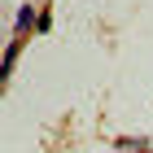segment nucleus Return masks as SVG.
I'll return each instance as SVG.
<instances>
[{"label":"nucleus","mask_w":153,"mask_h":153,"mask_svg":"<svg viewBox=\"0 0 153 153\" xmlns=\"http://www.w3.org/2000/svg\"><path fill=\"white\" fill-rule=\"evenodd\" d=\"M31 22H35V9H18V26H22V31H26V26H31Z\"/></svg>","instance_id":"1"}]
</instances>
